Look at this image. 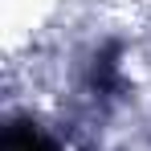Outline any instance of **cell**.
<instances>
[{
	"label": "cell",
	"mask_w": 151,
	"mask_h": 151,
	"mask_svg": "<svg viewBox=\"0 0 151 151\" xmlns=\"http://www.w3.org/2000/svg\"><path fill=\"white\" fill-rule=\"evenodd\" d=\"M4 151H45V143H41L37 135H25V131H12V135H8V143H4Z\"/></svg>",
	"instance_id": "1"
}]
</instances>
